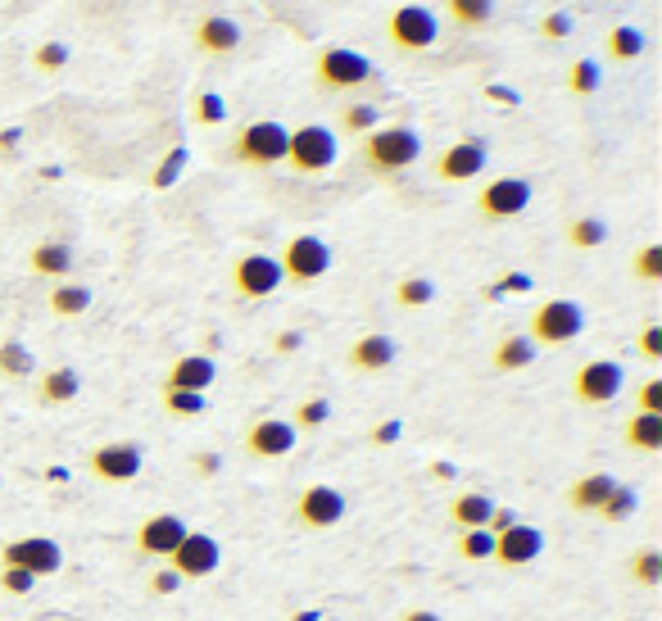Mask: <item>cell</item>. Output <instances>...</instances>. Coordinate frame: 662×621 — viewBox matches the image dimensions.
Masks as SVG:
<instances>
[{"label":"cell","instance_id":"5b68a950","mask_svg":"<svg viewBox=\"0 0 662 621\" xmlns=\"http://www.w3.org/2000/svg\"><path fill=\"white\" fill-rule=\"evenodd\" d=\"M141 467H146V458H141V445H132V441H110V445H96L86 454V472L96 476V482H105V486L136 482Z\"/></svg>","mask_w":662,"mask_h":621},{"label":"cell","instance_id":"f1b7e54d","mask_svg":"<svg viewBox=\"0 0 662 621\" xmlns=\"http://www.w3.org/2000/svg\"><path fill=\"white\" fill-rule=\"evenodd\" d=\"M608 55L612 60H640L644 55V32L640 28H631V23H618V28H612L608 32Z\"/></svg>","mask_w":662,"mask_h":621},{"label":"cell","instance_id":"b9f144b4","mask_svg":"<svg viewBox=\"0 0 662 621\" xmlns=\"http://www.w3.org/2000/svg\"><path fill=\"white\" fill-rule=\"evenodd\" d=\"M635 277L640 281H662V246H644L640 255H635Z\"/></svg>","mask_w":662,"mask_h":621},{"label":"cell","instance_id":"7dc6e473","mask_svg":"<svg viewBox=\"0 0 662 621\" xmlns=\"http://www.w3.org/2000/svg\"><path fill=\"white\" fill-rule=\"evenodd\" d=\"M182 590V577H177V571L173 567H159L155 571V577H151V594H159V599H168V594H177Z\"/></svg>","mask_w":662,"mask_h":621},{"label":"cell","instance_id":"91938a15","mask_svg":"<svg viewBox=\"0 0 662 621\" xmlns=\"http://www.w3.org/2000/svg\"><path fill=\"white\" fill-rule=\"evenodd\" d=\"M291 621H318V612H296Z\"/></svg>","mask_w":662,"mask_h":621},{"label":"cell","instance_id":"4fadbf2b","mask_svg":"<svg viewBox=\"0 0 662 621\" xmlns=\"http://www.w3.org/2000/svg\"><path fill=\"white\" fill-rule=\"evenodd\" d=\"M531 205V182H523V177H495L486 190H482V200H477V214L486 218V222H508V218H517Z\"/></svg>","mask_w":662,"mask_h":621},{"label":"cell","instance_id":"9f6ffc18","mask_svg":"<svg viewBox=\"0 0 662 621\" xmlns=\"http://www.w3.org/2000/svg\"><path fill=\"white\" fill-rule=\"evenodd\" d=\"M486 95H490V101H499V105H517V95H513L508 86H490Z\"/></svg>","mask_w":662,"mask_h":621},{"label":"cell","instance_id":"cb8c5ba5","mask_svg":"<svg viewBox=\"0 0 662 621\" xmlns=\"http://www.w3.org/2000/svg\"><path fill=\"white\" fill-rule=\"evenodd\" d=\"M82 395V376L73 368H51L41 381H37V400L41 404H69Z\"/></svg>","mask_w":662,"mask_h":621},{"label":"cell","instance_id":"836d02e7","mask_svg":"<svg viewBox=\"0 0 662 621\" xmlns=\"http://www.w3.org/2000/svg\"><path fill=\"white\" fill-rule=\"evenodd\" d=\"M186 164H192V151H186V146H173V151L164 155V164L151 173V186H155V190H168V186L186 173Z\"/></svg>","mask_w":662,"mask_h":621},{"label":"cell","instance_id":"f546056e","mask_svg":"<svg viewBox=\"0 0 662 621\" xmlns=\"http://www.w3.org/2000/svg\"><path fill=\"white\" fill-rule=\"evenodd\" d=\"M445 10L458 28H482L495 14V0H445Z\"/></svg>","mask_w":662,"mask_h":621},{"label":"cell","instance_id":"e575fe53","mask_svg":"<svg viewBox=\"0 0 662 621\" xmlns=\"http://www.w3.org/2000/svg\"><path fill=\"white\" fill-rule=\"evenodd\" d=\"M495 553V536L482 527V531H463L458 536V558H467V562H486Z\"/></svg>","mask_w":662,"mask_h":621},{"label":"cell","instance_id":"2e32d148","mask_svg":"<svg viewBox=\"0 0 662 621\" xmlns=\"http://www.w3.org/2000/svg\"><path fill=\"white\" fill-rule=\"evenodd\" d=\"M540 553H545V536H540L536 527H527V521H517L513 531L495 536V553H490V562L517 571V567H531Z\"/></svg>","mask_w":662,"mask_h":621},{"label":"cell","instance_id":"816d5d0a","mask_svg":"<svg viewBox=\"0 0 662 621\" xmlns=\"http://www.w3.org/2000/svg\"><path fill=\"white\" fill-rule=\"evenodd\" d=\"M540 32H545L549 41H562L567 32H572V14H549V19L540 23Z\"/></svg>","mask_w":662,"mask_h":621},{"label":"cell","instance_id":"ac0fdd59","mask_svg":"<svg viewBox=\"0 0 662 621\" xmlns=\"http://www.w3.org/2000/svg\"><path fill=\"white\" fill-rule=\"evenodd\" d=\"M218 376V363L209 354H182L168 376H164V391H192V395H205Z\"/></svg>","mask_w":662,"mask_h":621},{"label":"cell","instance_id":"c3c4849f","mask_svg":"<svg viewBox=\"0 0 662 621\" xmlns=\"http://www.w3.org/2000/svg\"><path fill=\"white\" fill-rule=\"evenodd\" d=\"M400 436H404V422H400V417H386L382 426H372V445H376V449H386V445H395Z\"/></svg>","mask_w":662,"mask_h":621},{"label":"cell","instance_id":"6da1fadb","mask_svg":"<svg viewBox=\"0 0 662 621\" xmlns=\"http://www.w3.org/2000/svg\"><path fill=\"white\" fill-rule=\"evenodd\" d=\"M422 155V141L408 123H391V127H372L363 136V164L382 177H395L404 168H413Z\"/></svg>","mask_w":662,"mask_h":621},{"label":"cell","instance_id":"4316f807","mask_svg":"<svg viewBox=\"0 0 662 621\" xmlns=\"http://www.w3.org/2000/svg\"><path fill=\"white\" fill-rule=\"evenodd\" d=\"M536 363V341L531 337H504L495 345V368L499 372H517V368H531Z\"/></svg>","mask_w":662,"mask_h":621},{"label":"cell","instance_id":"74e56055","mask_svg":"<svg viewBox=\"0 0 662 621\" xmlns=\"http://www.w3.org/2000/svg\"><path fill=\"white\" fill-rule=\"evenodd\" d=\"M164 408L173 417H200L205 413V395H192V391H164Z\"/></svg>","mask_w":662,"mask_h":621},{"label":"cell","instance_id":"ffe728a7","mask_svg":"<svg viewBox=\"0 0 662 621\" xmlns=\"http://www.w3.org/2000/svg\"><path fill=\"white\" fill-rule=\"evenodd\" d=\"M196 45L205 55H231L241 45V28H236L227 14H205L196 23Z\"/></svg>","mask_w":662,"mask_h":621},{"label":"cell","instance_id":"603a6c76","mask_svg":"<svg viewBox=\"0 0 662 621\" xmlns=\"http://www.w3.org/2000/svg\"><path fill=\"white\" fill-rule=\"evenodd\" d=\"M490 513H495V504H490V495H482V490L458 495V499L449 504V521H454L458 531H482L486 521H490Z\"/></svg>","mask_w":662,"mask_h":621},{"label":"cell","instance_id":"d4e9b609","mask_svg":"<svg viewBox=\"0 0 662 621\" xmlns=\"http://www.w3.org/2000/svg\"><path fill=\"white\" fill-rule=\"evenodd\" d=\"M622 441H627L635 454H658V449H662V413H635V417L622 426Z\"/></svg>","mask_w":662,"mask_h":621},{"label":"cell","instance_id":"8d00e7d4","mask_svg":"<svg viewBox=\"0 0 662 621\" xmlns=\"http://www.w3.org/2000/svg\"><path fill=\"white\" fill-rule=\"evenodd\" d=\"M631 513H635V490H627V486L618 482V490H612V495L603 499L599 517H603V521H622V517H631Z\"/></svg>","mask_w":662,"mask_h":621},{"label":"cell","instance_id":"7a4b0ae2","mask_svg":"<svg viewBox=\"0 0 662 621\" xmlns=\"http://www.w3.org/2000/svg\"><path fill=\"white\" fill-rule=\"evenodd\" d=\"M287 164L304 177L313 173H327L331 164H337V132L322 127V123H304L287 136Z\"/></svg>","mask_w":662,"mask_h":621},{"label":"cell","instance_id":"9a60e30c","mask_svg":"<svg viewBox=\"0 0 662 621\" xmlns=\"http://www.w3.org/2000/svg\"><path fill=\"white\" fill-rule=\"evenodd\" d=\"M300 445V432L287 417H259L246 432V454L250 458H287Z\"/></svg>","mask_w":662,"mask_h":621},{"label":"cell","instance_id":"f35d334b","mask_svg":"<svg viewBox=\"0 0 662 621\" xmlns=\"http://www.w3.org/2000/svg\"><path fill=\"white\" fill-rule=\"evenodd\" d=\"M0 372H6V376H28L32 372V354L19 341H6V345H0Z\"/></svg>","mask_w":662,"mask_h":621},{"label":"cell","instance_id":"9c48e42d","mask_svg":"<svg viewBox=\"0 0 662 621\" xmlns=\"http://www.w3.org/2000/svg\"><path fill=\"white\" fill-rule=\"evenodd\" d=\"M277 263H281V277L287 281L313 286L331 268V246L322 241V236H296V241H287V255H281Z\"/></svg>","mask_w":662,"mask_h":621},{"label":"cell","instance_id":"bcb514c9","mask_svg":"<svg viewBox=\"0 0 662 621\" xmlns=\"http://www.w3.org/2000/svg\"><path fill=\"white\" fill-rule=\"evenodd\" d=\"M640 354H644L649 363L662 359V327H658V322H649V327L640 331Z\"/></svg>","mask_w":662,"mask_h":621},{"label":"cell","instance_id":"e0dca14e","mask_svg":"<svg viewBox=\"0 0 662 621\" xmlns=\"http://www.w3.org/2000/svg\"><path fill=\"white\" fill-rule=\"evenodd\" d=\"M186 521L177 517V513H155V517H146L141 521V531H136V549L141 553H151V558H168L182 540H186Z\"/></svg>","mask_w":662,"mask_h":621},{"label":"cell","instance_id":"3957f363","mask_svg":"<svg viewBox=\"0 0 662 621\" xmlns=\"http://www.w3.org/2000/svg\"><path fill=\"white\" fill-rule=\"evenodd\" d=\"M586 331V309L577 300H545L531 313V341L536 345H567Z\"/></svg>","mask_w":662,"mask_h":621},{"label":"cell","instance_id":"d6a6232c","mask_svg":"<svg viewBox=\"0 0 662 621\" xmlns=\"http://www.w3.org/2000/svg\"><path fill=\"white\" fill-rule=\"evenodd\" d=\"M627 577L635 586H662V553L658 549H640L631 558V567H627Z\"/></svg>","mask_w":662,"mask_h":621},{"label":"cell","instance_id":"5bb4252c","mask_svg":"<svg viewBox=\"0 0 662 621\" xmlns=\"http://www.w3.org/2000/svg\"><path fill=\"white\" fill-rule=\"evenodd\" d=\"M341 517H345V495H341L337 486L313 482V486L296 499V521H300V527H309V531H331Z\"/></svg>","mask_w":662,"mask_h":621},{"label":"cell","instance_id":"7bdbcfd3","mask_svg":"<svg viewBox=\"0 0 662 621\" xmlns=\"http://www.w3.org/2000/svg\"><path fill=\"white\" fill-rule=\"evenodd\" d=\"M196 118H200L205 127H214V123H223V118H227V105H223V95H218V91H200V101H196Z\"/></svg>","mask_w":662,"mask_h":621},{"label":"cell","instance_id":"6f0895ef","mask_svg":"<svg viewBox=\"0 0 662 621\" xmlns=\"http://www.w3.org/2000/svg\"><path fill=\"white\" fill-rule=\"evenodd\" d=\"M19 136H23L19 127H6V132H0V151H14V146H19Z\"/></svg>","mask_w":662,"mask_h":621},{"label":"cell","instance_id":"f907efd6","mask_svg":"<svg viewBox=\"0 0 662 621\" xmlns=\"http://www.w3.org/2000/svg\"><path fill=\"white\" fill-rule=\"evenodd\" d=\"M504 291H531V277H527V272H508V277H504L499 286H490L486 296H490V300H499Z\"/></svg>","mask_w":662,"mask_h":621},{"label":"cell","instance_id":"44dd1931","mask_svg":"<svg viewBox=\"0 0 662 621\" xmlns=\"http://www.w3.org/2000/svg\"><path fill=\"white\" fill-rule=\"evenodd\" d=\"M395 359H400V345H395L391 337H382V331H372V337H359V341L350 345V363H354L359 372H386Z\"/></svg>","mask_w":662,"mask_h":621},{"label":"cell","instance_id":"1f68e13d","mask_svg":"<svg viewBox=\"0 0 662 621\" xmlns=\"http://www.w3.org/2000/svg\"><path fill=\"white\" fill-rule=\"evenodd\" d=\"M395 300H400L404 309H427V304L436 300V286H432V277H404V281L395 286Z\"/></svg>","mask_w":662,"mask_h":621},{"label":"cell","instance_id":"60d3db41","mask_svg":"<svg viewBox=\"0 0 662 621\" xmlns=\"http://www.w3.org/2000/svg\"><path fill=\"white\" fill-rule=\"evenodd\" d=\"M32 64H37L41 73H60V69L69 64V45H64V41H45V45H37Z\"/></svg>","mask_w":662,"mask_h":621},{"label":"cell","instance_id":"680465c9","mask_svg":"<svg viewBox=\"0 0 662 621\" xmlns=\"http://www.w3.org/2000/svg\"><path fill=\"white\" fill-rule=\"evenodd\" d=\"M196 472H200V476H214V472H218V458H214V454H200V458H196Z\"/></svg>","mask_w":662,"mask_h":621},{"label":"cell","instance_id":"30bf717a","mask_svg":"<svg viewBox=\"0 0 662 621\" xmlns=\"http://www.w3.org/2000/svg\"><path fill=\"white\" fill-rule=\"evenodd\" d=\"M386 28H391V41L400 51H432L441 41V19L427 6H400Z\"/></svg>","mask_w":662,"mask_h":621},{"label":"cell","instance_id":"277c9868","mask_svg":"<svg viewBox=\"0 0 662 621\" xmlns=\"http://www.w3.org/2000/svg\"><path fill=\"white\" fill-rule=\"evenodd\" d=\"M376 77L372 60L363 51H350V45H331V51L318 55V82L331 91H359Z\"/></svg>","mask_w":662,"mask_h":621},{"label":"cell","instance_id":"11a10c76","mask_svg":"<svg viewBox=\"0 0 662 621\" xmlns=\"http://www.w3.org/2000/svg\"><path fill=\"white\" fill-rule=\"evenodd\" d=\"M400 621H445V617H441V612H432V608H408Z\"/></svg>","mask_w":662,"mask_h":621},{"label":"cell","instance_id":"52a82bcc","mask_svg":"<svg viewBox=\"0 0 662 621\" xmlns=\"http://www.w3.org/2000/svg\"><path fill=\"white\" fill-rule=\"evenodd\" d=\"M627 386V368L618 359H590L572 376V395L581 404H612Z\"/></svg>","mask_w":662,"mask_h":621},{"label":"cell","instance_id":"8fae6325","mask_svg":"<svg viewBox=\"0 0 662 621\" xmlns=\"http://www.w3.org/2000/svg\"><path fill=\"white\" fill-rule=\"evenodd\" d=\"M0 562L32 571V577L41 581V577H55V571L64 567V549L55 540H45V536H23V540H10L6 549H0Z\"/></svg>","mask_w":662,"mask_h":621},{"label":"cell","instance_id":"d6986e66","mask_svg":"<svg viewBox=\"0 0 662 621\" xmlns=\"http://www.w3.org/2000/svg\"><path fill=\"white\" fill-rule=\"evenodd\" d=\"M486 146L482 141H458V146H449L441 159H436V177L441 182H472V177H482L486 168Z\"/></svg>","mask_w":662,"mask_h":621},{"label":"cell","instance_id":"ba28073f","mask_svg":"<svg viewBox=\"0 0 662 621\" xmlns=\"http://www.w3.org/2000/svg\"><path fill=\"white\" fill-rule=\"evenodd\" d=\"M164 562L177 571L182 581H205V577H214L218 562H223V545L214 536H205V531H186V540Z\"/></svg>","mask_w":662,"mask_h":621},{"label":"cell","instance_id":"ab89813d","mask_svg":"<svg viewBox=\"0 0 662 621\" xmlns=\"http://www.w3.org/2000/svg\"><path fill=\"white\" fill-rule=\"evenodd\" d=\"M567 86H572V95H590L599 86V64L594 60H577L572 69H567Z\"/></svg>","mask_w":662,"mask_h":621},{"label":"cell","instance_id":"681fc988","mask_svg":"<svg viewBox=\"0 0 662 621\" xmlns=\"http://www.w3.org/2000/svg\"><path fill=\"white\" fill-rule=\"evenodd\" d=\"M640 413H662V376H649L640 386Z\"/></svg>","mask_w":662,"mask_h":621},{"label":"cell","instance_id":"f6af8a7d","mask_svg":"<svg viewBox=\"0 0 662 621\" xmlns=\"http://www.w3.org/2000/svg\"><path fill=\"white\" fill-rule=\"evenodd\" d=\"M0 590H10L14 599H23V594L37 590V577H32V571H19V567H6V571H0Z\"/></svg>","mask_w":662,"mask_h":621},{"label":"cell","instance_id":"484cf974","mask_svg":"<svg viewBox=\"0 0 662 621\" xmlns=\"http://www.w3.org/2000/svg\"><path fill=\"white\" fill-rule=\"evenodd\" d=\"M28 263H32L37 277H69L73 272V246L69 241H41L28 255Z\"/></svg>","mask_w":662,"mask_h":621},{"label":"cell","instance_id":"ee69618b","mask_svg":"<svg viewBox=\"0 0 662 621\" xmlns=\"http://www.w3.org/2000/svg\"><path fill=\"white\" fill-rule=\"evenodd\" d=\"M376 118H382V114H376V105H350L345 110V132H359V136H368L372 127H376Z\"/></svg>","mask_w":662,"mask_h":621},{"label":"cell","instance_id":"db71d44e","mask_svg":"<svg viewBox=\"0 0 662 621\" xmlns=\"http://www.w3.org/2000/svg\"><path fill=\"white\" fill-rule=\"evenodd\" d=\"M300 345H304L300 331H281V337H277V354H296Z\"/></svg>","mask_w":662,"mask_h":621},{"label":"cell","instance_id":"7402d4cb","mask_svg":"<svg viewBox=\"0 0 662 621\" xmlns=\"http://www.w3.org/2000/svg\"><path fill=\"white\" fill-rule=\"evenodd\" d=\"M612 490H618V476L590 472V476H581V482H572V490H567V504H572L577 513H599Z\"/></svg>","mask_w":662,"mask_h":621},{"label":"cell","instance_id":"d590c367","mask_svg":"<svg viewBox=\"0 0 662 621\" xmlns=\"http://www.w3.org/2000/svg\"><path fill=\"white\" fill-rule=\"evenodd\" d=\"M331 417V404L318 395V400H304L300 408H296V417H291V426H296V432H318V426Z\"/></svg>","mask_w":662,"mask_h":621},{"label":"cell","instance_id":"8992f818","mask_svg":"<svg viewBox=\"0 0 662 621\" xmlns=\"http://www.w3.org/2000/svg\"><path fill=\"white\" fill-rule=\"evenodd\" d=\"M287 127L263 118V123H250L236 136V159L241 164H255V168H272V164H287Z\"/></svg>","mask_w":662,"mask_h":621},{"label":"cell","instance_id":"4dcf8cb0","mask_svg":"<svg viewBox=\"0 0 662 621\" xmlns=\"http://www.w3.org/2000/svg\"><path fill=\"white\" fill-rule=\"evenodd\" d=\"M567 241H572L577 250H599L608 241V227L599 218H572L567 222Z\"/></svg>","mask_w":662,"mask_h":621},{"label":"cell","instance_id":"f5cc1de1","mask_svg":"<svg viewBox=\"0 0 662 621\" xmlns=\"http://www.w3.org/2000/svg\"><path fill=\"white\" fill-rule=\"evenodd\" d=\"M513 527H517V513H513V508H495L490 521H486L490 536H504V531H513Z\"/></svg>","mask_w":662,"mask_h":621},{"label":"cell","instance_id":"7c38bea8","mask_svg":"<svg viewBox=\"0 0 662 621\" xmlns=\"http://www.w3.org/2000/svg\"><path fill=\"white\" fill-rule=\"evenodd\" d=\"M281 281L287 277H281V263L272 255H241L231 263V291L241 300H263V296L277 291Z\"/></svg>","mask_w":662,"mask_h":621},{"label":"cell","instance_id":"83f0119b","mask_svg":"<svg viewBox=\"0 0 662 621\" xmlns=\"http://www.w3.org/2000/svg\"><path fill=\"white\" fill-rule=\"evenodd\" d=\"M86 309H91V291H86V286L60 281L55 291H51V313H55V318H77V313H86Z\"/></svg>","mask_w":662,"mask_h":621}]
</instances>
